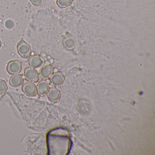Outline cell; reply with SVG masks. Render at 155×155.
<instances>
[{
  "label": "cell",
  "instance_id": "9a60e30c",
  "mask_svg": "<svg viewBox=\"0 0 155 155\" xmlns=\"http://www.w3.org/2000/svg\"><path fill=\"white\" fill-rule=\"evenodd\" d=\"M32 5L35 6H41L42 5V0H30Z\"/></svg>",
  "mask_w": 155,
  "mask_h": 155
},
{
  "label": "cell",
  "instance_id": "8fae6325",
  "mask_svg": "<svg viewBox=\"0 0 155 155\" xmlns=\"http://www.w3.org/2000/svg\"><path fill=\"white\" fill-rule=\"evenodd\" d=\"M48 97L50 101L52 102H56L58 99V91L55 88H51L48 93Z\"/></svg>",
  "mask_w": 155,
  "mask_h": 155
},
{
  "label": "cell",
  "instance_id": "6da1fadb",
  "mask_svg": "<svg viewBox=\"0 0 155 155\" xmlns=\"http://www.w3.org/2000/svg\"><path fill=\"white\" fill-rule=\"evenodd\" d=\"M17 49L19 55L23 58H28L31 55V48L23 39H21L20 41L18 43Z\"/></svg>",
  "mask_w": 155,
  "mask_h": 155
},
{
  "label": "cell",
  "instance_id": "ba28073f",
  "mask_svg": "<svg viewBox=\"0 0 155 155\" xmlns=\"http://www.w3.org/2000/svg\"><path fill=\"white\" fill-rule=\"evenodd\" d=\"M53 68L51 65L44 66L39 71L40 77L42 80H47L49 78L53 73Z\"/></svg>",
  "mask_w": 155,
  "mask_h": 155
},
{
  "label": "cell",
  "instance_id": "277c9868",
  "mask_svg": "<svg viewBox=\"0 0 155 155\" xmlns=\"http://www.w3.org/2000/svg\"><path fill=\"white\" fill-rule=\"evenodd\" d=\"M29 66L34 68H40L45 65V60L41 56L38 55H34L30 56L28 61Z\"/></svg>",
  "mask_w": 155,
  "mask_h": 155
},
{
  "label": "cell",
  "instance_id": "9c48e42d",
  "mask_svg": "<svg viewBox=\"0 0 155 155\" xmlns=\"http://www.w3.org/2000/svg\"><path fill=\"white\" fill-rule=\"evenodd\" d=\"M24 75L23 74H16L11 77L9 79V84L14 87H20L24 83Z\"/></svg>",
  "mask_w": 155,
  "mask_h": 155
},
{
  "label": "cell",
  "instance_id": "2e32d148",
  "mask_svg": "<svg viewBox=\"0 0 155 155\" xmlns=\"http://www.w3.org/2000/svg\"><path fill=\"white\" fill-rule=\"evenodd\" d=\"M2 46V42L1 41V40H0V48H1V47Z\"/></svg>",
  "mask_w": 155,
  "mask_h": 155
},
{
  "label": "cell",
  "instance_id": "5b68a950",
  "mask_svg": "<svg viewBox=\"0 0 155 155\" xmlns=\"http://www.w3.org/2000/svg\"><path fill=\"white\" fill-rule=\"evenodd\" d=\"M21 90L28 97H35L37 95V87L34 83L26 81L22 84Z\"/></svg>",
  "mask_w": 155,
  "mask_h": 155
},
{
  "label": "cell",
  "instance_id": "8992f818",
  "mask_svg": "<svg viewBox=\"0 0 155 155\" xmlns=\"http://www.w3.org/2000/svg\"><path fill=\"white\" fill-rule=\"evenodd\" d=\"M37 94L40 97H44L49 90V84L46 80H42L39 82L37 87Z\"/></svg>",
  "mask_w": 155,
  "mask_h": 155
},
{
  "label": "cell",
  "instance_id": "30bf717a",
  "mask_svg": "<svg viewBox=\"0 0 155 155\" xmlns=\"http://www.w3.org/2000/svg\"><path fill=\"white\" fill-rule=\"evenodd\" d=\"M64 77L60 72H56L51 77L50 81L52 85L58 86L63 82Z\"/></svg>",
  "mask_w": 155,
  "mask_h": 155
},
{
  "label": "cell",
  "instance_id": "7a4b0ae2",
  "mask_svg": "<svg viewBox=\"0 0 155 155\" xmlns=\"http://www.w3.org/2000/svg\"><path fill=\"white\" fill-rule=\"evenodd\" d=\"M24 76L27 81L37 83L39 80L38 73L35 68L31 66H27L24 69Z\"/></svg>",
  "mask_w": 155,
  "mask_h": 155
},
{
  "label": "cell",
  "instance_id": "4fadbf2b",
  "mask_svg": "<svg viewBox=\"0 0 155 155\" xmlns=\"http://www.w3.org/2000/svg\"><path fill=\"white\" fill-rule=\"evenodd\" d=\"M8 87L5 81L0 79V94L4 95L8 91Z\"/></svg>",
  "mask_w": 155,
  "mask_h": 155
},
{
  "label": "cell",
  "instance_id": "5bb4252c",
  "mask_svg": "<svg viewBox=\"0 0 155 155\" xmlns=\"http://www.w3.org/2000/svg\"><path fill=\"white\" fill-rule=\"evenodd\" d=\"M5 25L7 28L8 29H11L14 28V26H15V23L12 20H8L5 22Z\"/></svg>",
  "mask_w": 155,
  "mask_h": 155
},
{
  "label": "cell",
  "instance_id": "3957f363",
  "mask_svg": "<svg viewBox=\"0 0 155 155\" xmlns=\"http://www.w3.org/2000/svg\"><path fill=\"white\" fill-rule=\"evenodd\" d=\"M22 69V63L21 61L17 60L11 61L7 65V71L10 75L19 74Z\"/></svg>",
  "mask_w": 155,
  "mask_h": 155
},
{
  "label": "cell",
  "instance_id": "52a82bcc",
  "mask_svg": "<svg viewBox=\"0 0 155 155\" xmlns=\"http://www.w3.org/2000/svg\"><path fill=\"white\" fill-rule=\"evenodd\" d=\"M62 43L67 49L72 50L75 48L76 40L71 34L67 33L62 39Z\"/></svg>",
  "mask_w": 155,
  "mask_h": 155
},
{
  "label": "cell",
  "instance_id": "7c38bea8",
  "mask_svg": "<svg viewBox=\"0 0 155 155\" xmlns=\"http://www.w3.org/2000/svg\"><path fill=\"white\" fill-rule=\"evenodd\" d=\"M73 0H57V4L59 8H64L72 3Z\"/></svg>",
  "mask_w": 155,
  "mask_h": 155
}]
</instances>
